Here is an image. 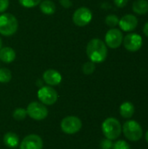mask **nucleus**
I'll use <instances>...</instances> for the list:
<instances>
[{
    "instance_id": "obj_1",
    "label": "nucleus",
    "mask_w": 148,
    "mask_h": 149,
    "mask_svg": "<svg viewBox=\"0 0 148 149\" xmlns=\"http://www.w3.org/2000/svg\"><path fill=\"white\" fill-rule=\"evenodd\" d=\"M86 54L90 61L102 63L107 57V46L101 39L92 38L86 45Z\"/></svg>"
},
{
    "instance_id": "obj_2",
    "label": "nucleus",
    "mask_w": 148,
    "mask_h": 149,
    "mask_svg": "<svg viewBox=\"0 0 148 149\" xmlns=\"http://www.w3.org/2000/svg\"><path fill=\"white\" fill-rule=\"evenodd\" d=\"M102 132L106 139L111 141L118 139L122 133V126L116 118H107L102 124Z\"/></svg>"
},
{
    "instance_id": "obj_3",
    "label": "nucleus",
    "mask_w": 148,
    "mask_h": 149,
    "mask_svg": "<svg viewBox=\"0 0 148 149\" xmlns=\"http://www.w3.org/2000/svg\"><path fill=\"white\" fill-rule=\"evenodd\" d=\"M18 28L17 17L10 13H3L0 15V34L3 36L13 35Z\"/></svg>"
},
{
    "instance_id": "obj_4",
    "label": "nucleus",
    "mask_w": 148,
    "mask_h": 149,
    "mask_svg": "<svg viewBox=\"0 0 148 149\" xmlns=\"http://www.w3.org/2000/svg\"><path fill=\"white\" fill-rule=\"evenodd\" d=\"M125 137L130 141H138L143 137V129L140 124L135 120H127L122 127Z\"/></svg>"
},
{
    "instance_id": "obj_5",
    "label": "nucleus",
    "mask_w": 148,
    "mask_h": 149,
    "mask_svg": "<svg viewBox=\"0 0 148 149\" xmlns=\"http://www.w3.org/2000/svg\"><path fill=\"white\" fill-rule=\"evenodd\" d=\"M27 114L35 120H42L48 115V109L46 107L39 102L33 101L30 103L26 109Z\"/></svg>"
},
{
    "instance_id": "obj_6",
    "label": "nucleus",
    "mask_w": 148,
    "mask_h": 149,
    "mask_svg": "<svg viewBox=\"0 0 148 149\" xmlns=\"http://www.w3.org/2000/svg\"><path fill=\"white\" fill-rule=\"evenodd\" d=\"M60 127L64 133L67 134H73L81 129L82 122L80 119L76 116H67L62 120Z\"/></svg>"
},
{
    "instance_id": "obj_7",
    "label": "nucleus",
    "mask_w": 148,
    "mask_h": 149,
    "mask_svg": "<svg viewBox=\"0 0 148 149\" xmlns=\"http://www.w3.org/2000/svg\"><path fill=\"white\" fill-rule=\"evenodd\" d=\"M122 43L126 51L135 52L142 47L143 39L142 37L138 33H128L123 38Z\"/></svg>"
},
{
    "instance_id": "obj_8",
    "label": "nucleus",
    "mask_w": 148,
    "mask_h": 149,
    "mask_svg": "<svg viewBox=\"0 0 148 149\" xmlns=\"http://www.w3.org/2000/svg\"><path fill=\"white\" fill-rule=\"evenodd\" d=\"M92 19V13L87 7H80L77 9L72 16L73 23L79 27L87 25Z\"/></svg>"
},
{
    "instance_id": "obj_9",
    "label": "nucleus",
    "mask_w": 148,
    "mask_h": 149,
    "mask_svg": "<svg viewBox=\"0 0 148 149\" xmlns=\"http://www.w3.org/2000/svg\"><path fill=\"white\" fill-rule=\"evenodd\" d=\"M105 44L111 49L119 48L123 42V34L120 29L111 28L105 36Z\"/></svg>"
},
{
    "instance_id": "obj_10",
    "label": "nucleus",
    "mask_w": 148,
    "mask_h": 149,
    "mask_svg": "<svg viewBox=\"0 0 148 149\" xmlns=\"http://www.w3.org/2000/svg\"><path fill=\"white\" fill-rule=\"evenodd\" d=\"M58 97L57 91L50 86H42L38 92V98L44 105L51 106L55 104L58 100Z\"/></svg>"
},
{
    "instance_id": "obj_11",
    "label": "nucleus",
    "mask_w": 148,
    "mask_h": 149,
    "mask_svg": "<svg viewBox=\"0 0 148 149\" xmlns=\"http://www.w3.org/2000/svg\"><path fill=\"white\" fill-rule=\"evenodd\" d=\"M138 24L139 21L136 16L133 14H126L120 19L118 25H120V28L123 31L131 32L137 28Z\"/></svg>"
},
{
    "instance_id": "obj_12",
    "label": "nucleus",
    "mask_w": 148,
    "mask_h": 149,
    "mask_svg": "<svg viewBox=\"0 0 148 149\" xmlns=\"http://www.w3.org/2000/svg\"><path fill=\"white\" fill-rule=\"evenodd\" d=\"M20 149H43V141L37 134H30L24 138Z\"/></svg>"
},
{
    "instance_id": "obj_13",
    "label": "nucleus",
    "mask_w": 148,
    "mask_h": 149,
    "mask_svg": "<svg viewBox=\"0 0 148 149\" xmlns=\"http://www.w3.org/2000/svg\"><path fill=\"white\" fill-rule=\"evenodd\" d=\"M43 79L50 86H58V84H60V82L62 80V76L58 71H56L54 69H49L44 72Z\"/></svg>"
},
{
    "instance_id": "obj_14",
    "label": "nucleus",
    "mask_w": 148,
    "mask_h": 149,
    "mask_svg": "<svg viewBox=\"0 0 148 149\" xmlns=\"http://www.w3.org/2000/svg\"><path fill=\"white\" fill-rule=\"evenodd\" d=\"M135 113V107L133 104L130 101H126L122 103L120 107V113L124 119H130L133 116Z\"/></svg>"
},
{
    "instance_id": "obj_15",
    "label": "nucleus",
    "mask_w": 148,
    "mask_h": 149,
    "mask_svg": "<svg viewBox=\"0 0 148 149\" xmlns=\"http://www.w3.org/2000/svg\"><path fill=\"white\" fill-rule=\"evenodd\" d=\"M16 58V52L11 47H3L0 49V60L5 64L13 62Z\"/></svg>"
},
{
    "instance_id": "obj_16",
    "label": "nucleus",
    "mask_w": 148,
    "mask_h": 149,
    "mask_svg": "<svg viewBox=\"0 0 148 149\" xmlns=\"http://www.w3.org/2000/svg\"><path fill=\"white\" fill-rule=\"evenodd\" d=\"M133 10L137 15H146L148 12V1L135 0L133 3Z\"/></svg>"
},
{
    "instance_id": "obj_17",
    "label": "nucleus",
    "mask_w": 148,
    "mask_h": 149,
    "mask_svg": "<svg viewBox=\"0 0 148 149\" xmlns=\"http://www.w3.org/2000/svg\"><path fill=\"white\" fill-rule=\"evenodd\" d=\"M3 143L6 147L10 148H17L19 143V138L18 136L11 132L6 133L3 136Z\"/></svg>"
},
{
    "instance_id": "obj_18",
    "label": "nucleus",
    "mask_w": 148,
    "mask_h": 149,
    "mask_svg": "<svg viewBox=\"0 0 148 149\" xmlns=\"http://www.w3.org/2000/svg\"><path fill=\"white\" fill-rule=\"evenodd\" d=\"M39 9L45 15H52L56 11V5L51 0H44L39 3Z\"/></svg>"
},
{
    "instance_id": "obj_19",
    "label": "nucleus",
    "mask_w": 148,
    "mask_h": 149,
    "mask_svg": "<svg viewBox=\"0 0 148 149\" xmlns=\"http://www.w3.org/2000/svg\"><path fill=\"white\" fill-rule=\"evenodd\" d=\"M11 79V72L7 68H0V83H8Z\"/></svg>"
},
{
    "instance_id": "obj_20",
    "label": "nucleus",
    "mask_w": 148,
    "mask_h": 149,
    "mask_svg": "<svg viewBox=\"0 0 148 149\" xmlns=\"http://www.w3.org/2000/svg\"><path fill=\"white\" fill-rule=\"evenodd\" d=\"M119 17L116 15L113 14H110L108 16H106V19H105V23L107 26L111 27V28H114L119 24Z\"/></svg>"
},
{
    "instance_id": "obj_21",
    "label": "nucleus",
    "mask_w": 148,
    "mask_h": 149,
    "mask_svg": "<svg viewBox=\"0 0 148 149\" xmlns=\"http://www.w3.org/2000/svg\"><path fill=\"white\" fill-rule=\"evenodd\" d=\"M95 69H96L95 63H93L92 61H88V62L85 63L82 66V72L86 75H90L92 73H93Z\"/></svg>"
},
{
    "instance_id": "obj_22",
    "label": "nucleus",
    "mask_w": 148,
    "mask_h": 149,
    "mask_svg": "<svg viewBox=\"0 0 148 149\" xmlns=\"http://www.w3.org/2000/svg\"><path fill=\"white\" fill-rule=\"evenodd\" d=\"M27 115V112L24 108H17L13 112V118L16 120H23L25 119Z\"/></svg>"
},
{
    "instance_id": "obj_23",
    "label": "nucleus",
    "mask_w": 148,
    "mask_h": 149,
    "mask_svg": "<svg viewBox=\"0 0 148 149\" xmlns=\"http://www.w3.org/2000/svg\"><path fill=\"white\" fill-rule=\"evenodd\" d=\"M19 3L24 8H33L41 3V0H18Z\"/></svg>"
},
{
    "instance_id": "obj_24",
    "label": "nucleus",
    "mask_w": 148,
    "mask_h": 149,
    "mask_svg": "<svg viewBox=\"0 0 148 149\" xmlns=\"http://www.w3.org/2000/svg\"><path fill=\"white\" fill-rule=\"evenodd\" d=\"M112 149H131V147L126 141L120 140L116 141L115 143H113Z\"/></svg>"
},
{
    "instance_id": "obj_25",
    "label": "nucleus",
    "mask_w": 148,
    "mask_h": 149,
    "mask_svg": "<svg viewBox=\"0 0 148 149\" xmlns=\"http://www.w3.org/2000/svg\"><path fill=\"white\" fill-rule=\"evenodd\" d=\"M113 141L109 140V139H104L101 141L100 142V148L101 149H112L113 148Z\"/></svg>"
},
{
    "instance_id": "obj_26",
    "label": "nucleus",
    "mask_w": 148,
    "mask_h": 149,
    "mask_svg": "<svg viewBox=\"0 0 148 149\" xmlns=\"http://www.w3.org/2000/svg\"><path fill=\"white\" fill-rule=\"evenodd\" d=\"M9 0H0V13L4 12L9 7Z\"/></svg>"
},
{
    "instance_id": "obj_27",
    "label": "nucleus",
    "mask_w": 148,
    "mask_h": 149,
    "mask_svg": "<svg viewBox=\"0 0 148 149\" xmlns=\"http://www.w3.org/2000/svg\"><path fill=\"white\" fill-rule=\"evenodd\" d=\"M113 2L118 8H123L127 4L128 0H113Z\"/></svg>"
},
{
    "instance_id": "obj_28",
    "label": "nucleus",
    "mask_w": 148,
    "mask_h": 149,
    "mask_svg": "<svg viewBox=\"0 0 148 149\" xmlns=\"http://www.w3.org/2000/svg\"><path fill=\"white\" fill-rule=\"evenodd\" d=\"M59 3L65 9H68L72 5V3L71 0H59Z\"/></svg>"
},
{
    "instance_id": "obj_29",
    "label": "nucleus",
    "mask_w": 148,
    "mask_h": 149,
    "mask_svg": "<svg viewBox=\"0 0 148 149\" xmlns=\"http://www.w3.org/2000/svg\"><path fill=\"white\" fill-rule=\"evenodd\" d=\"M143 32H144L145 36L148 38V22H147V23L145 24V25H144V27H143Z\"/></svg>"
},
{
    "instance_id": "obj_30",
    "label": "nucleus",
    "mask_w": 148,
    "mask_h": 149,
    "mask_svg": "<svg viewBox=\"0 0 148 149\" xmlns=\"http://www.w3.org/2000/svg\"><path fill=\"white\" fill-rule=\"evenodd\" d=\"M145 139H146L147 142L148 143V130H147V132L146 133V135H145Z\"/></svg>"
},
{
    "instance_id": "obj_31",
    "label": "nucleus",
    "mask_w": 148,
    "mask_h": 149,
    "mask_svg": "<svg viewBox=\"0 0 148 149\" xmlns=\"http://www.w3.org/2000/svg\"><path fill=\"white\" fill-rule=\"evenodd\" d=\"M2 45H3V43H2V38H1V37H0V49L2 48Z\"/></svg>"
}]
</instances>
